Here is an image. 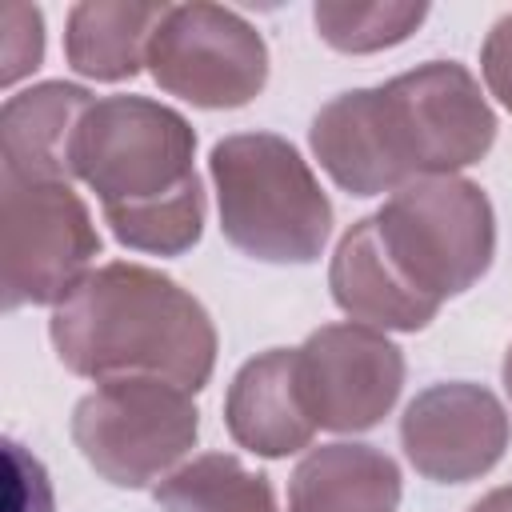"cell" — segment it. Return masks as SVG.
Listing matches in <instances>:
<instances>
[{
	"mask_svg": "<svg viewBox=\"0 0 512 512\" xmlns=\"http://www.w3.org/2000/svg\"><path fill=\"white\" fill-rule=\"evenodd\" d=\"M496 120L476 80L432 60L384 88L344 92L312 120V152L352 196L404 188L420 176H448L488 152Z\"/></svg>",
	"mask_w": 512,
	"mask_h": 512,
	"instance_id": "1",
	"label": "cell"
},
{
	"mask_svg": "<svg viewBox=\"0 0 512 512\" xmlns=\"http://www.w3.org/2000/svg\"><path fill=\"white\" fill-rule=\"evenodd\" d=\"M192 148L196 136L172 108L108 96L84 108L68 144V172L96 188L116 240L176 256L200 240L204 224Z\"/></svg>",
	"mask_w": 512,
	"mask_h": 512,
	"instance_id": "2",
	"label": "cell"
},
{
	"mask_svg": "<svg viewBox=\"0 0 512 512\" xmlns=\"http://www.w3.org/2000/svg\"><path fill=\"white\" fill-rule=\"evenodd\" d=\"M56 356L96 380L156 376L204 388L216 360L208 312L168 276L140 264L88 272L52 312Z\"/></svg>",
	"mask_w": 512,
	"mask_h": 512,
	"instance_id": "3",
	"label": "cell"
},
{
	"mask_svg": "<svg viewBox=\"0 0 512 512\" xmlns=\"http://www.w3.org/2000/svg\"><path fill=\"white\" fill-rule=\"evenodd\" d=\"M224 236L268 264H308L332 232V204L300 152L272 132L228 136L212 148Z\"/></svg>",
	"mask_w": 512,
	"mask_h": 512,
	"instance_id": "4",
	"label": "cell"
},
{
	"mask_svg": "<svg viewBox=\"0 0 512 512\" xmlns=\"http://www.w3.org/2000/svg\"><path fill=\"white\" fill-rule=\"evenodd\" d=\"M376 240L400 280L428 304L472 288L496 248L488 196L460 176H424L392 192L372 216Z\"/></svg>",
	"mask_w": 512,
	"mask_h": 512,
	"instance_id": "5",
	"label": "cell"
},
{
	"mask_svg": "<svg viewBox=\"0 0 512 512\" xmlns=\"http://www.w3.org/2000/svg\"><path fill=\"white\" fill-rule=\"evenodd\" d=\"M192 392L156 376L100 380L72 412V440L84 460L116 488L156 480L196 444Z\"/></svg>",
	"mask_w": 512,
	"mask_h": 512,
	"instance_id": "6",
	"label": "cell"
},
{
	"mask_svg": "<svg viewBox=\"0 0 512 512\" xmlns=\"http://www.w3.org/2000/svg\"><path fill=\"white\" fill-rule=\"evenodd\" d=\"M96 252L100 236L64 180L4 176V308L60 304Z\"/></svg>",
	"mask_w": 512,
	"mask_h": 512,
	"instance_id": "7",
	"label": "cell"
},
{
	"mask_svg": "<svg viewBox=\"0 0 512 512\" xmlns=\"http://www.w3.org/2000/svg\"><path fill=\"white\" fill-rule=\"evenodd\" d=\"M144 60L152 64L160 88L200 108L248 104L268 76L264 40L236 12L212 4L168 8Z\"/></svg>",
	"mask_w": 512,
	"mask_h": 512,
	"instance_id": "8",
	"label": "cell"
},
{
	"mask_svg": "<svg viewBox=\"0 0 512 512\" xmlns=\"http://www.w3.org/2000/svg\"><path fill=\"white\" fill-rule=\"evenodd\" d=\"M296 376L316 428H372L404 384V360L392 340L368 324H328L296 348Z\"/></svg>",
	"mask_w": 512,
	"mask_h": 512,
	"instance_id": "9",
	"label": "cell"
},
{
	"mask_svg": "<svg viewBox=\"0 0 512 512\" xmlns=\"http://www.w3.org/2000/svg\"><path fill=\"white\" fill-rule=\"evenodd\" d=\"M400 440L420 476L436 484H464L504 456L508 416L480 384H432L408 404Z\"/></svg>",
	"mask_w": 512,
	"mask_h": 512,
	"instance_id": "10",
	"label": "cell"
},
{
	"mask_svg": "<svg viewBox=\"0 0 512 512\" xmlns=\"http://www.w3.org/2000/svg\"><path fill=\"white\" fill-rule=\"evenodd\" d=\"M224 420L236 444L256 456H288L308 448L316 420L308 416L300 376H296V348H272L248 360L224 404Z\"/></svg>",
	"mask_w": 512,
	"mask_h": 512,
	"instance_id": "11",
	"label": "cell"
},
{
	"mask_svg": "<svg viewBox=\"0 0 512 512\" xmlns=\"http://www.w3.org/2000/svg\"><path fill=\"white\" fill-rule=\"evenodd\" d=\"M328 284H332V300L356 320V324H368V328H400V332H416L424 328L440 308L428 304L424 296H416L400 272L388 264L380 240H376V224L372 216L368 220H356L336 256H332V272H328Z\"/></svg>",
	"mask_w": 512,
	"mask_h": 512,
	"instance_id": "12",
	"label": "cell"
},
{
	"mask_svg": "<svg viewBox=\"0 0 512 512\" xmlns=\"http://www.w3.org/2000/svg\"><path fill=\"white\" fill-rule=\"evenodd\" d=\"M400 472L368 444H324L308 452L288 484V512H396Z\"/></svg>",
	"mask_w": 512,
	"mask_h": 512,
	"instance_id": "13",
	"label": "cell"
},
{
	"mask_svg": "<svg viewBox=\"0 0 512 512\" xmlns=\"http://www.w3.org/2000/svg\"><path fill=\"white\" fill-rule=\"evenodd\" d=\"M92 96L76 84H40L4 104L0 148L4 176L20 180H64L68 144Z\"/></svg>",
	"mask_w": 512,
	"mask_h": 512,
	"instance_id": "14",
	"label": "cell"
},
{
	"mask_svg": "<svg viewBox=\"0 0 512 512\" xmlns=\"http://www.w3.org/2000/svg\"><path fill=\"white\" fill-rule=\"evenodd\" d=\"M168 4H80L68 28V60L96 80H120L140 68Z\"/></svg>",
	"mask_w": 512,
	"mask_h": 512,
	"instance_id": "15",
	"label": "cell"
},
{
	"mask_svg": "<svg viewBox=\"0 0 512 512\" xmlns=\"http://www.w3.org/2000/svg\"><path fill=\"white\" fill-rule=\"evenodd\" d=\"M156 504L164 512H276L272 484L224 452H208L160 480Z\"/></svg>",
	"mask_w": 512,
	"mask_h": 512,
	"instance_id": "16",
	"label": "cell"
},
{
	"mask_svg": "<svg viewBox=\"0 0 512 512\" xmlns=\"http://www.w3.org/2000/svg\"><path fill=\"white\" fill-rule=\"evenodd\" d=\"M424 4H316L320 36L340 52H376L400 44L420 20Z\"/></svg>",
	"mask_w": 512,
	"mask_h": 512,
	"instance_id": "17",
	"label": "cell"
},
{
	"mask_svg": "<svg viewBox=\"0 0 512 512\" xmlns=\"http://www.w3.org/2000/svg\"><path fill=\"white\" fill-rule=\"evenodd\" d=\"M0 512H52L48 472L20 440H4V500H0Z\"/></svg>",
	"mask_w": 512,
	"mask_h": 512,
	"instance_id": "18",
	"label": "cell"
},
{
	"mask_svg": "<svg viewBox=\"0 0 512 512\" xmlns=\"http://www.w3.org/2000/svg\"><path fill=\"white\" fill-rule=\"evenodd\" d=\"M484 80L500 104L512 108V16H504L484 44Z\"/></svg>",
	"mask_w": 512,
	"mask_h": 512,
	"instance_id": "19",
	"label": "cell"
},
{
	"mask_svg": "<svg viewBox=\"0 0 512 512\" xmlns=\"http://www.w3.org/2000/svg\"><path fill=\"white\" fill-rule=\"evenodd\" d=\"M468 512H512V484H508V488L488 492V496H484V500H476Z\"/></svg>",
	"mask_w": 512,
	"mask_h": 512,
	"instance_id": "20",
	"label": "cell"
},
{
	"mask_svg": "<svg viewBox=\"0 0 512 512\" xmlns=\"http://www.w3.org/2000/svg\"><path fill=\"white\" fill-rule=\"evenodd\" d=\"M504 388L512 396V344H508V356H504Z\"/></svg>",
	"mask_w": 512,
	"mask_h": 512,
	"instance_id": "21",
	"label": "cell"
}]
</instances>
